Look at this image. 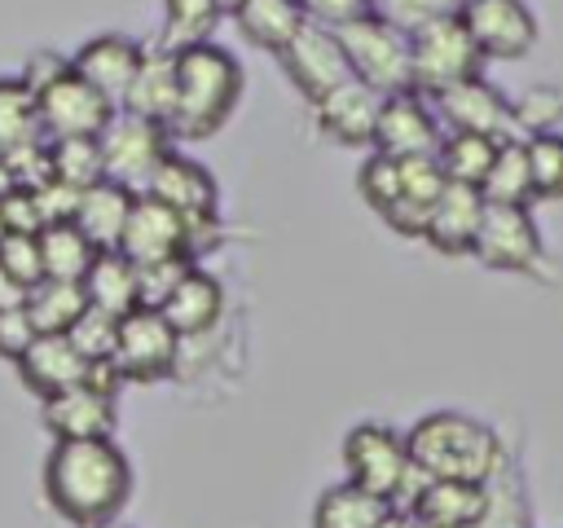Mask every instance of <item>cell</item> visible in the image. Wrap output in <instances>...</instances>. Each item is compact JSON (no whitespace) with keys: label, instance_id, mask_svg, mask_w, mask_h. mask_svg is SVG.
Segmentation results:
<instances>
[{"label":"cell","instance_id":"1","mask_svg":"<svg viewBox=\"0 0 563 528\" xmlns=\"http://www.w3.org/2000/svg\"><path fill=\"white\" fill-rule=\"evenodd\" d=\"M44 497L75 528L119 519L132 497V462L114 444V436L53 440L44 458Z\"/></svg>","mask_w":563,"mask_h":528},{"label":"cell","instance_id":"2","mask_svg":"<svg viewBox=\"0 0 563 528\" xmlns=\"http://www.w3.org/2000/svg\"><path fill=\"white\" fill-rule=\"evenodd\" d=\"M242 92H246L242 62L224 44L207 40V44L180 48L176 53V101H172V114H167L172 141L216 136L233 119Z\"/></svg>","mask_w":563,"mask_h":528},{"label":"cell","instance_id":"3","mask_svg":"<svg viewBox=\"0 0 563 528\" xmlns=\"http://www.w3.org/2000/svg\"><path fill=\"white\" fill-rule=\"evenodd\" d=\"M409 466L418 480H475L488 484L506 466V444L501 436L457 409H435L418 418L405 436Z\"/></svg>","mask_w":563,"mask_h":528},{"label":"cell","instance_id":"4","mask_svg":"<svg viewBox=\"0 0 563 528\" xmlns=\"http://www.w3.org/2000/svg\"><path fill=\"white\" fill-rule=\"evenodd\" d=\"M343 480L383 497L387 506H396L400 497H409V488L418 484L413 466H409V449L405 436L391 431L387 422H356L343 436Z\"/></svg>","mask_w":563,"mask_h":528},{"label":"cell","instance_id":"5","mask_svg":"<svg viewBox=\"0 0 563 528\" xmlns=\"http://www.w3.org/2000/svg\"><path fill=\"white\" fill-rule=\"evenodd\" d=\"M484 66L488 62H484L479 44L471 40V31L457 13L409 31V70H413V92H422V97H435L462 79H475V75H484Z\"/></svg>","mask_w":563,"mask_h":528},{"label":"cell","instance_id":"6","mask_svg":"<svg viewBox=\"0 0 563 528\" xmlns=\"http://www.w3.org/2000/svg\"><path fill=\"white\" fill-rule=\"evenodd\" d=\"M339 44L347 53L352 79L369 84L378 97L391 92H409L413 88V70H409V31L391 26L378 13H361L352 22L339 26Z\"/></svg>","mask_w":563,"mask_h":528},{"label":"cell","instance_id":"7","mask_svg":"<svg viewBox=\"0 0 563 528\" xmlns=\"http://www.w3.org/2000/svg\"><path fill=\"white\" fill-rule=\"evenodd\" d=\"M97 150H101V176L141 194L145 180L154 176V167L163 163L167 150H176L167 123L158 119H141L132 110H119L106 119V128L97 132Z\"/></svg>","mask_w":563,"mask_h":528},{"label":"cell","instance_id":"8","mask_svg":"<svg viewBox=\"0 0 563 528\" xmlns=\"http://www.w3.org/2000/svg\"><path fill=\"white\" fill-rule=\"evenodd\" d=\"M141 194H154L158 202H167L172 211H180L189 220L194 255L207 246V238H216V229H220V216H216L220 211V185H216L211 167H202L198 158H189L180 150H167Z\"/></svg>","mask_w":563,"mask_h":528},{"label":"cell","instance_id":"9","mask_svg":"<svg viewBox=\"0 0 563 528\" xmlns=\"http://www.w3.org/2000/svg\"><path fill=\"white\" fill-rule=\"evenodd\" d=\"M180 343L185 339L163 321L158 308H132V312L119 317L110 365L123 383H158L176 370Z\"/></svg>","mask_w":563,"mask_h":528},{"label":"cell","instance_id":"10","mask_svg":"<svg viewBox=\"0 0 563 528\" xmlns=\"http://www.w3.org/2000/svg\"><path fill=\"white\" fill-rule=\"evenodd\" d=\"M471 255L493 273H537L545 251H541V229L532 220V207L484 202Z\"/></svg>","mask_w":563,"mask_h":528},{"label":"cell","instance_id":"11","mask_svg":"<svg viewBox=\"0 0 563 528\" xmlns=\"http://www.w3.org/2000/svg\"><path fill=\"white\" fill-rule=\"evenodd\" d=\"M273 57L282 62V75L295 84V92L308 106L317 97H325L330 88H339L343 79H352V66H347V53L339 44V31L317 26V22H303Z\"/></svg>","mask_w":563,"mask_h":528},{"label":"cell","instance_id":"12","mask_svg":"<svg viewBox=\"0 0 563 528\" xmlns=\"http://www.w3.org/2000/svg\"><path fill=\"white\" fill-rule=\"evenodd\" d=\"M457 18L466 22L484 62H519L537 48L541 35L528 0H462Z\"/></svg>","mask_w":563,"mask_h":528},{"label":"cell","instance_id":"13","mask_svg":"<svg viewBox=\"0 0 563 528\" xmlns=\"http://www.w3.org/2000/svg\"><path fill=\"white\" fill-rule=\"evenodd\" d=\"M440 128L444 132H479V136H493V141H510L519 136L515 132V110H510V97L488 84L484 75L475 79H462L435 97H427Z\"/></svg>","mask_w":563,"mask_h":528},{"label":"cell","instance_id":"14","mask_svg":"<svg viewBox=\"0 0 563 528\" xmlns=\"http://www.w3.org/2000/svg\"><path fill=\"white\" fill-rule=\"evenodd\" d=\"M132 264H158V260H194V242H189V220L180 211H172L167 202H158L154 194H136L123 238L119 246Z\"/></svg>","mask_w":563,"mask_h":528},{"label":"cell","instance_id":"15","mask_svg":"<svg viewBox=\"0 0 563 528\" xmlns=\"http://www.w3.org/2000/svg\"><path fill=\"white\" fill-rule=\"evenodd\" d=\"M35 114H40L44 141H62V136H97L106 119L114 114V106L92 84H84L75 70H66L48 88L35 92Z\"/></svg>","mask_w":563,"mask_h":528},{"label":"cell","instance_id":"16","mask_svg":"<svg viewBox=\"0 0 563 528\" xmlns=\"http://www.w3.org/2000/svg\"><path fill=\"white\" fill-rule=\"evenodd\" d=\"M40 418H44L53 440H101V436H114L119 392L97 387L92 378H84V383L66 387V392L44 396L40 400Z\"/></svg>","mask_w":563,"mask_h":528},{"label":"cell","instance_id":"17","mask_svg":"<svg viewBox=\"0 0 563 528\" xmlns=\"http://www.w3.org/2000/svg\"><path fill=\"white\" fill-rule=\"evenodd\" d=\"M444 128L431 110V101L422 92H391L383 97L378 106V128H374V145L378 154H391V158H409V154H435Z\"/></svg>","mask_w":563,"mask_h":528},{"label":"cell","instance_id":"18","mask_svg":"<svg viewBox=\"0 0 563 528\" xmlns=\"http://www.w3.org/2000/svg\"><path fill=\"white\" fill-rule=\"evenodd\" d=\"M405 502L422 528H479L493 510L488 484L475 480H418Z\"/></svg>","mask_w":563,"mask_h":528},{"label":"cell","instance_id":"19","mask_svg":"<svg viewBox=\"0 0 563 528\" xmlns=\"http://www.w3.org/2000/svg\"><path fill=\"white\" fill-rule=\"evenodd\" d=\"M378 106H383V97H378L369 84H361V79H343L339 88H330L325 97L312 101L317 132L330 136L334 145H347V150L374 145Z\"/></svg>","mask_w":563,"mask_h":528},{"label":"cell","instance_id":"20","mask_svg":"<svg viewBox=\"0 0 563 528\" xmlns=\"http://www.w3.org/2000/svg\"><path fill=\"white\" fill-rule=\"evenodd\" d=\"M141 53H145V44H136L132 35L101 31V35L84 40L70 53V70L84 84H92L110 106H119L123 92H128V84H132V75H136V66H141Z\"/></svg>","mask_w":563,"mask_h":528},{"label":"cell","instance_id":"21","mask_svg":"<svg viewBox=\"0 0 563 528\" xmlns=\"http://www.w3.org/2000/svg\"><path fill=\"white\" fill-rule=\"evenodd\" d=\"M479 216H484V194L475 185H457V180H444V189L435 194L431 211H427V224H422V242L449 260L457 255H471L475 246V233H479Z\"/></svg>","mask_w":563,"mask_h":528},{"label":"cell","instance_id":"22","mask_svg":"<svg viewBox=\"0 0 563 528\" xmlns=\"http://www.w3.org/2000/svg\"><path fill=\"white\" fill-rule=\"evenodd\" d=\"M158 312H163V321H167L180 339L207 334V330L224 317V286H220V277H211L207 268L189 264V268L180 273V282L163 295Z\"/></svg>","mask_w":563,"mask_h":528},{"label":"cell","instance_id":"23","mask_svg":"<svg viewBox=\"0 0 563 528\" xmlns=\"http://www.w3.org/2000/svg\"><path fill=\"white\" fill-rule=\"evenodd\" d=\"M13 365H18V378H22L40 400L53 396V392H66V387L84 383L88 370H92V361H88L66 334H35L31 348H26Z\"/></svg>","mask_w":563,"mask_h":528},{"label":"cell","instance_id":"24","mask_svg":"<svg viewBox=\"0 0 563 528\" xmlns=\"http://www.w3.org/2000/svg\"><path fill=\"white\" fill-rule=\"evenodd\" d=\"M132 198H136V194L123 189V185H114V180H92L88 189H79V202H75L70 224H75L97 251H114L119 238H123Z\"/></svg>","mask_w":563,"mask_h":528},{"label":"cell","instance_id":"25","mask_svg":"<svg viewBox=\"0 0 563 528\" xmlns=\"http://www.w3.org/2000/svg\"><path fill=\"white\" fill-rule=\"evenodd\" d=\"M172 101H176V53L163 48V44H154V48L141 53V66H136V75H132L119 110H132L141 119L167 123Z\"/></svg>","mask_w":563,"mask_h":528},{"label":"cell","instance_id":"26","mask_svg":"<svg viewBox=\"0 0 563 528\" xmlns=\"http://www.w3.org/2000/svg\"><path fill=\"white\" fill-rule=\"evenodd\" d=\"M84 286V299L88 308L97 312H110V317H123L132 308H141V290H136V264L123 255V251H97L88 273L79 277Z\"/></svg>","mask_w":563,"mask_h":528},{"label":"cell","instance_id":"27","mask_svg":"<svg viewBox=\"0 0 563 528\" xmlns=\"http://www.w3.org/2000/svg\"><path fill=\"white\" fill-rule=\"evenodd\" d=\"M229 18H233L238 31L246 35V44H255V48H264V53H277V48L308 22L303 9H299V0H242Z\"/></svg>","mask_w":563,"mask_h":528},{"label":"cell","instance_id":"28","mask_svg":"<svg viewBox=\"0 0 563 528\" xmlns=\"http://www.w3.org/2000/svg\"><path fill=\"white\" fill-rule=\"evenodd\" d=\"M22 308H26L31 326H35V334H66L79 321V312L88 308V299H84V286L79 282L44 277V282H35L26 290Z\"/></svg>","mask_w":563,"mask_h":528},{"label":"cell","instance_id":"29","mask_svg":"<svg viewBox=\"0 0 563 528\" xmlns=\"http://www.w3.org/2000/svg\"><path fill=\"white\" fill-rule=\"evenodd\" d=\"M40 141L44 132L35 114V92L18 75H0V158H13Z\"/></svg>","mask_w":563,"mask_h":528},{"label":"cell","instance_id":"30","mask_svg":"<svg viewBox=\"0 0 563 528\" xmlns=\"http://www.w3.org/2000/svg\"><path fill=\"white\" fill-rule=\"evenodd\" d=\"M35 246H40V264H44V277H62V282H79L97 255V246L70 224V220H57V224H40L35 229Z\"/></svg>","mask_w":563,"mask_h":528},{"label":"cell","instance_id":"31","mask_svg":"<svg viewBox=\"0 0 563 528\" xmlns=\"http://www.w3.org/2000/svg\"><path fill=\"white\" fill-rule=\"evenodd\" d=\"M484 202H506V207H532V172L523 154V136H510L497 145L488 176L479 180Z\"/></svg>","mask_w":563,"mask_h":528},{"label":"cell","instance_id":"32","mask_svg":"<svg viewBox=\"0 0 563 528\" xmlns=\"http://www.w3.org/2000/svg\"><path fill=\"white\" fill-rule=\"evenodd\" d=\"M497 145L501 141L479 136V132H444L440 145H435V163H440L444 180H457V185H475L479 189V180L493 167Z\"/></svg>","mask_w":563,"mask_h":528},{"label":"cell","instance_id":"33","mask_svg":"<svg viewBox=\"0 0 563 528\" xmlns=\"http://www.w3.org/2000/svg\"><path fill=\"white\" fill-rule=\"evenodd\" d=\"M224 9L216 0H163V31H158V44L180 53V48H194V44H207L220 26Z\"/></svg>","mask_w":563,"mask_h":528},{"label":"cell","instance_id":"34","mask_svg":"<svg viewBox=\"0 0 563 528\" xmlns=\"http://www.w3.org/2000/svg\"><path fill=\"white\" fill-rule=\"evenodd\" d=\"M383 510H387L383 497H374V493H365V488L343 480V484H334V488H325L317 497L312 528H374Z\"/></svg>","mask_w":563,"mask_h":528},{"label":"cell","instance_id":"35","mask_svg":"<svg viewBox=\"0 0 563 528\" xmlns=\"http://www.w3.org/2000/svg\"><path fill=\"white\" fill-rule=\"evenodd\" d=\"M48 145V176L70 185V189H88L101 176V150L97 136H62V141H44Z\"/></svg>","mask_w":563,"mask_h":528},{"label":"cell","instance_id":"36","mask_svg":"<svg viewBox=\"0 0 563 528\" xmlns=\"http://www.w3.org/2000/svg\"><path fill=\"white\" fill-rule=\"evenodd\" d=\"M523 154L532 172V202H563V132L523 136Z\"/></svg>","mask_w":563,"mask_h":528},{"label":"cell","instance_id":"37","mask_svg":"<svg viewBox=\"0 0 563 528\" xmlns=\"http://www.w3.org/2000/svg\"><path fill=\"white\" fill-rule=\"evenodd\" d=\"M356 194L365 198V207L383 220V211L400 198V167H396V158L391 154H378V150H369V158L361 163V172H356Z\"/></svg>","mask_w":563,"mask_h":528},{"label":"cell","instance_id":"38","mask_svg":"<svg viewBox=\"0 0 563 528\" xmlns=\"http://www.w3.org/2000/svg\"><path fill=\"white\" fill-rule=\"evenodd\" d=\"M515 110V132L532 136V132H554L563 123V92L559 88H528L519 101H510Z\"/></svg>","mask_w":563,"mask_h":528},{"label":"cell","instance_id":"39","mask_svg":"<svg viewBox=\"0 0 563 528\" xmlns=\"http://www.w3.org/2000/svg\"><path fill=\"white\" fill-rule=\"evenodd\" d=\"M457 9H462V0H369V13L387 18L400 31H418V26H427L435 18H449Z\"/></svg>","mask_w":563,"mask_h":528},{"label":"cell","instance_id":"40","mask_svg":"<svg viewBox=\"0 0 563 528\" xmlns=\"http://www.w3.org/2000/svg\"><path fill=\"white\" fill-rule=\"evenodd\" d=\"M114 330H119V317L97 312V308H84L79 321L66 330V339H70L88 361H110V352H114Z\"/></svg>","mask_w":563,"mask_h":528},{"label":"cell","instance_id":"41","mask_svg":"<svg viewBox=\"0 0 563 528\" xmlns=\"http://www.w3.org/2000/svg\"><path fill=\"white\" fill-rule=\"evenodd\" d=\"M0 264L31 290L35 282H44V264H40V246L35 233H4L0 238Z\"/></svg>","mask_w":563,"mask_h":528},{"label":"cell","instance_id":"42","mask_svg":"<svg viewBox=\"0 0 563 528\" xmlns=\"http://www.w3.org/2000/svg\"><path fill=\"white\" fill-rule=\"evenodd\" d=\"M194 260H158V264H136V290H141V308H158L163 295L180 282V273Z\"/></svg>","mask_w":563,"mask_h":528},{"label":"cell","instance_id":"43","mask_svg":"<svg viewBox=\"0 0 563 528\" xmlns=\"http://www.w3.org/2000/svg\"><path fill=\"white\" fill-rule=\"evenodd\" d=\"M26 189V185H22ZM31 202H35V216H40V224H57V220H70L75 216V202H79V189H70V185H62V180H40V185H31Z\"/></svg>","mask_w":563,"mask_h":528},{"label":"cell","instance_id":"44","mask_svg":"<svg viewBox=\"0 0 563 528\" xmlns=\"http://www.w3.org/2000/svg\"><path fill=\"white\" fill-rule=\"evenodd\" d=\"M35 339V326L26 317V308H0V361H18Z\"/></svg>","mask_w":563,"mask_h":528},{"label":"cell","instance_id":"45","mask_svg":"<svg viewBox=\"0 0 563 528\" xmlns=\"http://www.w3.org/2000/svg\"><path fill=\"white\" fill-rule=\"evenodd\" d=\"M66 70H70V57H66V53H57V48H35V53L22 62L18 79H22L31 92H40V88H48L57 75H66Z\"/></svg>","mask_w":563,"mask_h":528},{"label":"cell","instance_id":"46","mask_svg":"<svg viewBox=\"0 0 563 528\" xmlns=\"http://www.w3.org/2000/svg\"><path fill=\"white\" fill-rule=\"evenodd\" d=\"M299 9H303V18H308V22L339 31L343 22H352V18H361V13H369V0H299Z\"/></svg>","mask_w":563,"mask_h":528},{"label":"cell","instance_id":"47","mask_svg":"<svg viewBox=\"0 0 563 528\" xmlns=\"http://www.w3.org/2000/svg\"><path fill=\"white\" fill-rule=\"evenodd\" d=\"M22 299H26V286H22V282L0 264V308H18Z\"/></svg>","mask_w":563,"mask_h":528},{"label":"cell","instance_id":"48","mask_svg":"<svg viewBox=\"0 0 563 528\" xmlns=\"http://www.w3.org/2000/svg\"><path fill=\"white\" fill-rule=\"evenodd\" d=\"M374 528H422L413 515H409V506H387L383 515H378V524Z\"/></svg>","mask_w":563,"mask_h":528},{"label":"cell","instance_id":"49","mask_svg":"<svg viewBox=\"0 0 563 528\" xmlns=\"http://www.w3.org/2000/svg\"><path fill=\"white\" fill-rule=\"evenodd\" d=\"M4 189H13V172H9V163L0 158V194H4Z\"/></svg>","mask_w":563,"mask_h":528},{"label":"cell","instance_id":"50","mask_svg":"<svg viewBox=\"0 0 563 528\" xmlns=\"http://www.w3.org/2000/svg\"><path fill=\"white\" fill-rule=\"evenodd\" d=\"M216 4H220V9H224V13H233V9H238V4H242V0H216Z\"/></svg>","mask_w":563,"mask_h":528},{"label":"cell","instance_id":"51","mask_svg":"<svg viewBox=\"0 0 563 528\" xmlns=\"http://www.w3.org/2000/svg\"><path fill=\"white\" fill-rule=\"evenodd\" d=\"M88 528H123V524H114V519H106V524H88Z\"/></svg>","mask_w":563,"mask_h":528},{"label":"cell","instance_id":"52","mask_svg":"<svg viewBox=\"0 0 563 528\" xmlns=\"http://www.w3.org/2000/svg\"><path fill=\"white\" fill-rule=\"evenodd\" d=\"M4 233H9V229H4V220H0V238H4Z\"/></svg>","mask_w":563,"mask_h":528}]
</instances>
